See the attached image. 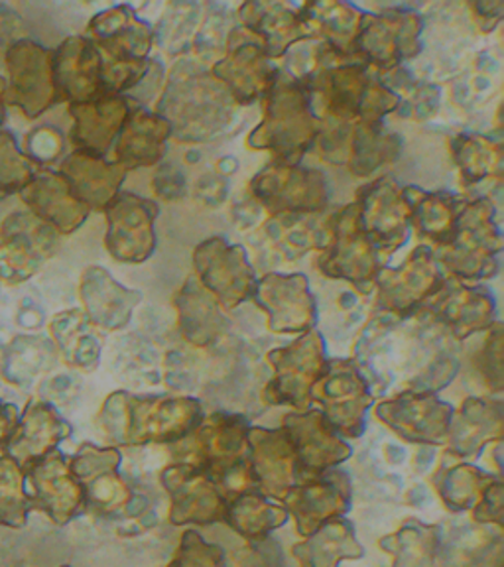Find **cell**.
<instances>
[{
	"mask_svg": "<svg viewBox=\"0 0 504 567\" xmlns=\"http://www.w3.org/2000/svg\"><path fill=\"white\" fill-rule=\"evenodd\" d=\"M7 93L9 106H18L28 118L44 115L58 101L53 83L52 52L34 40H14L4 50Z\"/></svg>",
	"mask_w": 504,
	"mask_h": 567,
	"instance_id": "cell-1",
	"label": "cell"
},
{
	"mask_svg": "<svg viewBox=\"0 0 504 567\" xmlns=\"http://www.w3.org/2000/svg\"><path fill=\"white\" fill-rule=\"evenodd\" d=\"M58 247V233L30 212L9 215L0 225V282H27Z\"/></svg>",
	"mask_w": 504,
	"mask_h": 567,
	"instance_id": "cell-2",
	"label": "cell"
},
{
	"mask_svg": "<svg viewBox=\"0 0 504 567\" xmlns=\"http://www.w3.org/2000/svg\"><path fill=\"white\" fill-rule=\"evenodd\" d=\"M53 83L58 97L73 105L99 97L103 85V65L95 45L85 38H68L52 52Z\"/></svg>",
	"mask_w": 504,
	"mask_h": 567,
	"instance_id": "cell-3",
	"label": "cell"
},
{
	"mask_svg": "<svg viewBox=\"0 0 504 567\" xmlns=\"http://www.w3.org/2000/svg\"><path fill=\"white\" fill-rule=\"evenodd\" d=\"M20 199L30 213L53 230L71 233L88 217V205L71 192L68 179L55 172H35L32 182L20 192Z\"/></svg>",
	"mask_w": 504,
	"mask_h": 567,
	"instance_id": "cell-4",
	"label": "cell"
},
{
	"mask_svg": "<svg viewBox=\"0 0 504 567\" xmlns=\"http://www.w3.org/2000/svg\"><path fill=\"white\" fill-rule=\"evenodd\" d=\"M24 473L34 487L32 508H42L53 523H68L80 511L83 493L60 453L30 463Z\"/></svg>",
	"mask_w": 504,
	"mask_h": 567,
	"instance_id": "cell-5",
	"label": "cell"
},
{
	"mask_svg": "<svg viewBox=\"0 0 504 567\" xmlns=\"http://www.w3.org/2000/svg\"><path fill=\"white\" fill-rule=\"evenodd\" d=\"M70 435V427L44 402H30L24 414L18 417L17 427L4 445V452L17 461L22 470L42 460L53 447Z\"/></svg>",
	"mask_w": 504,
	"mask_h": 567,
	"instance_id": "cell-6",
	"label": "cell"
},
{
	"mask_svg": "<svg viewBox=\"0 0 504 567\" xmlns=\"http://www.w3.org/2000/svg\"><path fill=\"white\" fill-rule=\"evenodd\" d=\"M71 115L75 118L71 141L83 151L99 156V152L105 151L115 136L123 106L116 99H93L89 103L71 106Z\"/></svg>",
	"mask_w": 504,
	"mask_h": 567,
	"instance_id": "cell-7",
	"label": "cell"
},
{
	"mask_svg": "<svg viewBox=\"0 0 504 567\" xmlns=\"http://www.w3.org/2000/svg\"><path fill=\"white\" fill-rule=\"evenodd\" d=\"M62 176L83 205H105L116 186L115 168L85 151L75 152L63 162Z\"/></svg>",
	"mask_w": 504,
	"mask_h": 567,
	"instance_id": "cell-8",
	"label": "cell"
},
{
	"mask_svg": "<svg viewBox=\"0 0 504 567\" xmlns=\"http://www.w3.org/2000/svg\"><path fill=\"white\" fill-rule=\"evenodd\" d=\"M53 361L52 343L44 337L20 336L10 341L0 371L4 381L24 386L34 381Z\"/></svg>",
	"mask_w": 504,
	"mask_h": 567,
	"instance_id": "cell-9",
	"label": "cell"
},
{
	"mask_svg": "<svg viewBox=\"0 0 504 567\" xmlns=\"http://www.w3.org/2000/svg\"><path fill=\"white\" fill-rule=\"evenodd\" d=\"M27 473L7 453L0 455V526H27L32 498L24 491Z\"/></svg>",
	"mask_w": 504,
	"mask_h": 567,
	"instance_id": "cell-10",
	"label": "cell"
},
{
	"mask_svg": "<svg viewBox=\"0 0 504 567\" xmlns=\"http://www.w3.org/2000/svg\"><path fill=\"white\" fill-rule=\"evenodd\" d=\"M34 176V162L20 151L14 134L0 128V199L20 194Z\"/></svg>",
	"mask_w": 504,
	"mask_h": 567,
	"instance_id": "cell-11",
	"label": "cell"
},
{
	"mask_svg": "<svg viewBox=\"0 0 504 567\" xmlns=\"http://www.w3.org/2000/svg\"><path fill=\"white\" fill-rule=\"evenodd\" d=\"M52 331L58 346L63 354L70 359L73 364H85L91 361L93 354V343L85 331V323L81 318L80 311H65L60 313L52 321Z\"/></svg>",
	"mask_w": 504,
	"mask_h": 567,
	"instance_id": "cell-12",
	"label": "cell"
},
{
	"mask_svg": "<svg viewBox=\"0 0 504 567\" xmlns=\"http://www.w3.org/2000/svg\"><path fill=\"white\" fill-rule=\"evenodd\" d=\"M18 408L14 404L0 402V447H4L18 424Z\"/></svg>",
	"mask_w": 504,
	"mask_h": 567,
	"instance_id": "cell-13",
	"label": "cell"
},
{
	"mask_svg": "<svg viewBox=\"0 0 504 567\" xmlns=\"http://www.w3.org/2000/svg\"><path fill=\"white\" fill-rule=\"evenodd\" d=\"M4 93H7V80L0 78V126L4 124V118H7V101H4Z\"/></svg>",
	"mask_w": 504,
	"mask_h": 567,
	"instance_id": "cell-14",
	"label": "cell"
}]
</instances>
